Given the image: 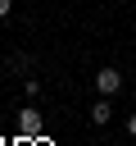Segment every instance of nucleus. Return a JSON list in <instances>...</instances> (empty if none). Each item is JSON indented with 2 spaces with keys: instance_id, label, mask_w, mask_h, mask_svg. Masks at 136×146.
Wrapping results in <instances>:
<instances>
[{
  "instance_id": "f257e3e1",
  "label": "nucleus",
  "mask_w": 136,
  "mask_h": 146,
  "mask_svg": "<svg viewBox=\"0 0 136 146\" xmlns=\"http://www.w3.org/2000/svg\"><path fill=\"white\" fill-rule=\"evenodd\" d=\"M118 87H122V73H118V68H100V73H95V91H100V96H113Z\"/></svg>"
},
{
  "instance_id": "f03ea898",
  "label": "nucleus",
  "mask_w": 136,
  "mask_h": 146,
  "mask_svg": "<svg viewBox=\"0 0 136 146\" xmlns=\"http://www.w3.org/2000/svg\"><path fill=\"white\" fill-rule=\"evenodd\" d=\"M18 132H23V137H41V114H36V110H23V114H18Z\"/></svg>"
},
{
  "instance_id": "20e7f679",
  "label": "nucleus",
  "mask_w": 136,
  "mask_h": 146,
  "mask_svg": "<svg viewBox=\"0 0 136 146\" xmlns=\"http://www.w3.org/2000/svg\"><path fill=\"white\" fill-rule=\"evenodd\" d=\"M9 14H14V0H0V23H5Z\"/></svg>"
},
{
  "instance_id": "7ed1b4c3",
  "label": "nucleus",
  "mask_w": 136,
  "mask_h": 146,
  "mask_svg": "<svg viewBox=\"0 0 136 146\" xmlns=\"http://www.w3.org/2000/svg\"><path fill=\"white\" fill-rule=\"evenodd\" d=\"M109 114H113V110H109V96H100V100L91 105V123H100V128H104V123H109Z\"/></svg>"
},
{
  "instance_id": "39448f33",
  "label": "nucleus",
  "mask_w": 136,
  "mask_h": 146,
  "mask_svg": "<svg viewBox=\"0 0 136 146\" xmlns=\"http://www.w3.org/2000/svg\"><path fill=\"white\" fill-rule=\"evenodd\" d=\"M127 132H131V137H136V114H131V119H127Z\"/></svg>"
}]
</instances>
